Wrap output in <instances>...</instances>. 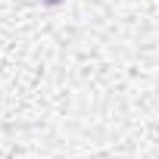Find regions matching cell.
<instances>
[{
    "mask_svg": "<svg viewBox=\"0 0 159 159\" xmlns=\"http://www.w3.org/2000/svg\"><path fill=\"white\" fill-rule=\"evenodd\" d=\"M41 3H47V7H56V3H62V0H41Z\"/></svg>",
    "mask_w": 159,
    "mask_h": 159,
    "instance_id": "6da1fadb",
    "label": "cell"
}]
</instances>
